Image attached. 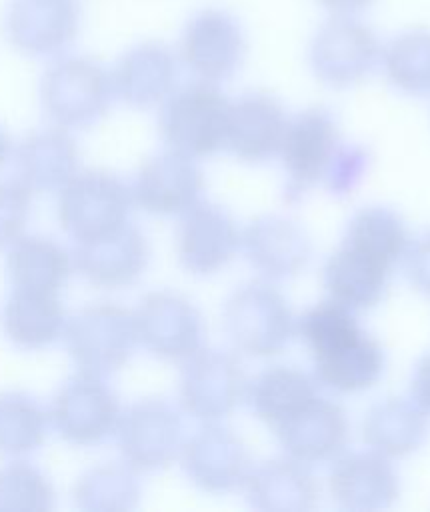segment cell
Wrapping results in <instances>:
<instances>
[{"label":"cell","mask_w":430,"mask_h":512,"mask_svg":"<svg viewBox=\"0 0 430 512\" xmlns=\"http://www.w3.org/2000/svg\"><path fill=\"white\" fill-rule=\"evenodd\" d=\"M296 334L312 356V376L336 394L370 390L384 374L382 344L364 330L354 310L328 298L296 320Z\"/></svg>","instance_id":"6da1fadb"},{"label":"cell","mask_w":430,"mask_h":512,"mask_svg":"<svg viewBox=\"0 0 430 512\" xmlns=\"http://www.w3.org/2000/svg\"><path fill=\"white\" fill-rule=\"evenodd\" d=\"M224 330L236 350L268 358L288 346L296 320L276 286L268 280H252L238 286L226 300Z\"/></svg>","instance_id":"7a4b0ae2"},{"label":"cell","mask_w":430,"mask_h":512,"mask_svg":"<svg viewBox=\"0 0 430 512\" xmlns=\"http://www.w3.org/2000/svg\"><path fill=\"white\" fill-rule=\"evenodd\" d=\"M230 102L212 82H196L168 94L160 112V134L172 152L192 160L224 148Z\"/></svg>","instance_id":"3957f363"},{"label":"cell","mask_w":430,"mask_h":512,"mask_svg":"<svg viewBox=\"0 0 430 512\" xmlns=\"http://www.w3.org/2000/svg\"><path fill=\"white\" fill-rule=\"evenodd\" d=\"M62 334L78 368L100 378L120 370L138 344L134 314L110 302L82 308Z\"/></svg>","instance_id":"277c9868"},{"label":"cell","mask_w":430,"mask_h":512,"mask_svg":"<svg viewBox=\"0 0 430 512\" xmlns=\"http://www.w3.org/2000/svg\"><path fill=\"white\" fill-rule=\"evenodd\" d=\"M132 202V190L118 176L82 172L62 186L60 224L76 242L94 240L128 224Z\"/></svg>","instance_id":"5b68a950"},{"label":"cell","mask_w":430,"mask_h":512,"mask_svg":"<svg viewBox=\"0 0 430 512\" xmlns=\"http://www.w3.org/2000/svg\"><path fill=\"white\" fill-rule=\"evenodd\" d=\"M340 142L338 124L324 108H306L288 118L278 152L286 174L282 194L286 204L300 202L322 182Z\"/></svg>","instance_id":"8992f818"},{"label":"cell","mask_w":430,"mask_h":512,"mask_svg":"<svg viewBox=\"0 0 430 512\" xmlns=\"http://www.w3.org/2000/svg\"><path fill=\"white\" fill-rule=\"evenodd\" d=\"M382 48L374 32L352 16H334L314 34L308 48L312 74L326 86L348 88L380 64Z\"/></svg>","instance_id":"52a82bcc"},{"label":"cell","mask_w":430,"mask_h":512,"mask_svg":"<svg viewBox=\"0 0 430 512\" xmlns=\"http://www.w3.org/2000/svg\"><path fill=\"white\" fill-rule=\"evenodd\" d=\"M120 454L136 472H154L170 466L182 450V420L164 400L148 398L132 404L116 424Z\"/></svg>","instance_id":"ba28073f"},{"label":"cell","mask_w":430,"mask_h":512,"mask_svg":"<svg viewBox=\"0 0 430 512\" xmlns=\"http://www.w3.org/2000/svg\"><path fill=\"white\" fill-rule=\"evenodd\" d=\"M246 376L236 356L224 350H198L186 360L180 376L182 408L202 420L218 422L246 398Z\"/></svg>","instance_id":"9c48e42d"},{"label":"cell","mask_w":430,"mask_h":512,"mask_svg":"<svg viewBox=\"0 0 430 512\" xmlns=\"http://www.w3.org/2000/svg\"><path fill=\"white\" fill-rule=\"evenodd\" d=\"M138 342L158 358L186 362L204 342V322L198 308L180 294L152 292L134 312Z\"/></svg>","instance_id":"30bf717a"},{"label":"cell","mask_w":430,"mask_h":512,"mask_svg":"<svg viewBox=\"0 0 430 512\" xmlns=\"http://www.w3.org/2000/svg\"><path fill=\"white\" fill-rule=\"evenodd\" d=\"M120 418L114 392L100 376L80 372L54 398L52 420L58 434L78 446H92L114 434Z\"/></svg>","instance_id":"8fae6325"},{"label":"cell","mask_w":430,"mask_h":512,"mask_svg":"<svg viewBox=\"0 0 430 512\" xmlns=\"http://www.w3.org/2000/svg\"><path fill=\"white\" fill-rule=\"evenodd\" d=\"M180 460L188 480L210 494H224L244 486L252 468L242 438L214 422L182 444Z\"/></svg>","instance_id":"7c38bea8"},{"label":"cell","mask_w":430,"mask_h":512,"mask_svg":"<svg viewBox=\"0 0 430 512\" xmlns=\"http://www.w3.org/2000/svg\"><path fill=\"white\" fill-rule=\"evenodd\" d=\"M242 232L234 218L212 202H196L182 212L176 250L180 264L196 276L220 272L240 250Z\"/></svg>","instance_id":"4fadbf2b"},{"label":"cell","mask_w":430,"mask_h":512,"mask_svg":"<svg viewBox=\"0 0 430 512\" xmlns=\"http://www.w3.org/2000/svg\"><path fill=\"white\" fill-rule=\"evenodd\" d=\"M112 80L92 62L68 60L56 66L44 82L48 114L68 128H86L108 110Z\"/></svg>","instance_id":"5bb4252c"},{"label":"cell","mask_w":430,"mask_h":512,"mask_svg":"<svg viewBox=\"0 0 430 512\" xmlns=\"http://www.w3.org/2000/svg\"><path fill=\"white\" fill-rule=\"evenodd\" d=\"M182 60L204 82H220L236 74L244 60L242 26L224 10L196 14L182 34Z\"/></svg>","instance_id":"9a60e30c"},{"label":"cell","mask_w":430,"mask_h":512,"mask_svg":"<svg viewBox=\"0 0 430 512\" xmlns=\"http://www.w3.org/2000/svg\"><path fill=\"white\" fill-rule=\"evenodd\" d=\"M328 492L336 506L344 510H384L400 496V476L390 458L370 448L364 452H344L330 468Z\"/></svg>","instance_id":"2e32d148"},{"label":"cell","mask_w":430,"mask_h":512,"mask_svg":"<svg viewBox=\"0 0 430 512\" xmlns=\"http://www.w3.org/2000/svg\"><path fill=\"white\" fill-rule=\"evenodd\" d=\"M284 454L310 466L334 462L350 442L346 410L320 394L274 430Z\"/></svg>","instance_id":"e0dca14e"},{"label":"cell","mask_w":430,"mask_h":512,"mask_svg":"<svg viewBox=\"0 0 430 512\" xmlns=\"http://www.w3.org/2000/svg\"><path fill=\"white\" fill-rule=\"evenodd\" d=\"M250 266L266 280H288L300 274L310 260V238L300 224L286 216L264 214L254 218L240 238Z\"/></svg>","instance_id":"ac0fdd59"},{"label":"cell","mask_w":430,"mask_h":512,"mask_svg":"<svg viewBox=\"0 0 430 512\" xmlns=\"http://www.w3.org/2000/svg\"><path fill=\"white\" fill-rule=\"evenodd\" d=\"M288 118L282 104L264 92L230 102L224 148L242 162L262 164L278 156Z\"/></svg>","instance_id":"d6986e66"},{"label":"cell","mask_w":430,"mask_h":512,"mask_svg":"<svg viewBox=\"0 0 430 512\" xmlns=\"http://www.w3.org/2000/svg\"><path fill=\"white\" fill-rule=\"evenodd\" d=\"M204 192V176L192 158L166 152L150 158L136 174L132 200L150 214H182Z\"/></svg>","instance_id":"ffe728a7"},{"label":"cell","mask_w":430,"mask_h":512,"mask_svg":"<svg viewBox=\"0 0 430 512\" xmlns=\"http://www.w3.org/2000/svg\"><path fill=\"white\" fill-rule=\"evenodd\" d=\"M394 264L378 254L342 238L340 246L328 256L322 278L332 300L350 310L376 306L388 288Z\"/></svg>","instance_id":"44dd1931"},{"label":"cell","mask_w":430,"mask_h":512,"mask_svg":"<svg viewBox=\"0 0 430 512\" xmlns=\"http://www.w3.org/2000/svg\"><path fill=\"white\" fill-rule=\"evenodd\" d=\"M76 244L78 270L100 288L130 286L148 264V242L130 222L110 234Z\"/></svg>","instance_id":"7402d4cb"},{"label":"cell","mask_w":430,"mask_h":512,"mask_svg":"<svg viewBox=\"0 0 430 512\" xmlns=\"http://www.w3.org/2000/svg\"><path fill=\"white\" fill-rule=\"evenodd\" d=\"M246 500L266 512H306L318 504V484L306 464L284 456L250 468Z\"/></svg>","instance_id":"603a6c76"},{"label":"cell","mask_w":430,"mask_h":512,"mask_svg":"<svg viewBox=\"0 0 430 512\" xmlns=\"http://www.w3.org/2000/svg\"><path fill=\"white\" fill-rule=\"evenodd\" d=\"M426 438L428 414L412 398H384L364 414V444L390 460L418 452Z\"/></svg>","instance_id":"cb8c5ba5"},{"label":"cell","mask_w":430,"mask_h":512,"mask_svg":"<svg viewBox=\"0 0 430 512\" xmlns=\"http://www.w3.org/2000/svg\"><path fill=\"white\" fill-rule=\"evenodd\" d=\"M316 396V378L296 366H270L246 386L252 412L272 430L300 412Z\"/></svg>","instance_id":"d4e9b609"},{"label":"cell","mask_w":430,"mask_h":512,"mask_svg":"<svg viewBox=\"0 0 430 512\" xmlns=\"http://www.w3.org/2000/svg\"><path fill=\"white\" fill-rule=\"evenodd\" d=\"M176 78L172 54L158 44H144L118 62L112 90L130 106L148 108L168 98Z\"/></svg>","instance_id":"484cf974"},{"label":"cell","mask_w":430,"mask_h":512,"mask_svg":"<svg viewBox=\"0 0 430 512\" xmlns=\"http://www.w3.org/2000/svg\"><path fill=\"white\" fill-rule=\"evenodd\" d=\"M76 168V146L60 130L28 136L16 154V170L26 190H52L64 186Z\"/></svg>","instance_id":"4316f807"},{"label":"cell","mask_w":430,"mask_h":512,"mask_svg":"<svg viewBox=\"0 0 430 512\" xmlns=\"http://www.w3.org/2000/svg\"><path fill=\"white\" fill-rule=\"evenodd\" d=\"M4 332L22 348H40L64 332V314L54 292L16 288L4 308Z\"/></svg>","instance_id":"83f0119b"},{"label":"cell","mask_w":430,"mask_h":512,"mask_svg":"<svg viewBox=\"0 0 430 512\" xmlns=\"http://www.w3.org/2000/svg\"><path fill=\"white\" fill-rule=\"evenodd\" d=\"M388 82L414 98L430 96V30L412 28L394 36L380 54Z\"/></svg>","instance_id":"f1b7e54d"},{"label":"cell","mask_w":430,"mask_h":512,"mask_svg":"<svg viewBox=\"0 0 430 512\" xmlns=\"http://www.w3.org/2000/svg\"><path fill=\"white\" fill-rule=\"evenodd\" d=\"M70 272L68 254L52 240L24 238L8 254V274L16 288L54 292Z\"/></svg>","instance_id":"f546056e"},{"label":"cell","mask_w":430,"mask_h":512,"mask_svg":"<svg viewBox=\"0 0 430 512\" xmlns=\"http://www.w3.org/2000/svg\"><path fill=\"white\" fill-rule=\"evenodd\" d=\"M344 240L358 244L396 266L406 256L410 232L396 210L372 204L360 208L350 218Z\"/></svg>","instance_id":"4dcf8cb0"},{"label":"cell","mask_w":430,"mask_h":512,"mask_svg":"<svg viewBox=\"0 0 430 512\" xmlns=\"http://www.w3.org/2000/svg\"><path fill=\"white\" fill-rule=\"evenodd\" d=\"M74 498L86 510H128L138 504L140 484L130 466L104 464L78 480Z\"/></svg>","instance_id":"1f68e13d"},{"label":"cell","mask_w":430,"mask_h":512,"mask_svg":"<svg viewBox=\"0 0 430 512\" xmlns=\"http://www.w3.org/2000/svg\"><path fill=\"white\" fill-rule=\"evenodd\" d=\"M46 418L38 404L24 394L0 396V450L24 454L34 450L44 436Z\"/></svg>","instance_id":"d6a6232c"},{"label":"cell","mask_w":430,"mask_h":512,"mask_svg":"<svg viewBox=\"0 0 430 512\" xmlns=\"http://www.w3.org/2000/svg\"><path fill=\"white\" fill-rule=\"evenodd\" d=\"M52 504L50 484L38 470L14 464L0 474V508L42 510Z\"/></svg>","instance_id":"836d02e7"},{"label":"cell","mask_w":430,"mask_h":512,"mask_svg":"<svg viewBox=\"0 0 430 512\" xmlns=\"http://www.w3.org/2000/svg\"><path fill=\"white\" fill-rule=\"evenodd\" d=\"M370 166V152L354 142H340L328 170L322 178L326 190L334 196H348L366 176Z\"/></svg>","instance_id":"e575fe53"},{"label":"cell","mask_w":430,"mask_h":512,"mask_svg":"<svg viewBox=\"0 0 430 512\" xmlns=\"http://www.w3.org/2000/svg\"><path fill=\"white\" fill-rule=\"evenodd\" d=\"M28 216V190L20 182H0V246L18 238Z\"/></svg>","instance_id":"d590c367"},{"label":"cell","mask_w":430,"mask_h":512,"mask_svg":"<svg viewBox=\"0 0 430 512\" xmlns=\"http://www.w3.org/2000/svg\"><path fill=\"white\" fill-rule=\"evenodd\" d=\"M404 262L412 286L430 296V232L410 242Z\"/></svg>","instance_id":"8d00e7d4"},{"label":"cell","mask_w":430,"mask_h":512,"mask_svg":"<svg viewBox=\"0 0 430 512\" xmlns=\"http://www.w3.org/2000/svg\"><path fill=\"white\" fill-rule=\"evenodd\" d=\"M410 396L426 414H430V352L424 354L414 366L410 380Z\"/></svg>","instance_id":"74e56055"},{"label":"cell","mask_w":430,"mask_h":512,"mask_svg":"<svg viewBox=\"0 0 430 512\" xmlns=\"http://www.w3.org/2000/svg\"><path fill=\"white\" fill-rule=\"evenodd\" d=\"M326 10L334 12V16H352L358 10H364L374 0H318Z\"/></svg>","instance_id":"f35d334b"},{"label":"cell","mask_w":430,"mask_h":512,"mask_svg":"<svg viewBox=\"0 0 430 512\" xmlns=\"http://www.w3.org/2000/svg\"><path fill=\"white\" fill-rule=\"evenodd\" d=\"M8 150H10V142H8L6 134L0 130V166L4 164V160L8 156Z\"/></svg>","instance_id":"ab89813d"}]
</instances>
